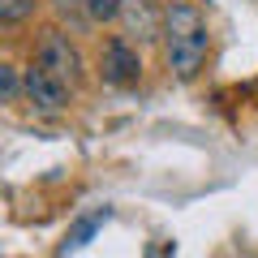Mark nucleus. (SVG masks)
Returning <instances> with one entry per match:
<instances>
[{
  "instance_id": "f257e3e1",
  "label": "nucleus",
  "mask_w": 258,
  "mask_h": 258,
  "mask_svg": "<svg viewBox=\"0 0 258 258\" xmlns=\"http://www.w3.org/2000/svg\"><path fill=\"white\" fill-rule=\"evenodd\" d=\"M159 39H164V60L181 82H194L207 64V52H211V30H207V18L185 0H172L159 18Z\"/></svg>"
},
{
  "instance_id": "20e7f679",
  "label": "nucleus",
  "mask_w": 258,
  "mask_h": 258,
  "mask_svg": "<svg viewBox=\"0 0 258 258\" xmlns=\"http://www.w3.org/2000/svg\"><path fill=\"white\" fill-rule=\"evenodd\" d=\"M22 91L30 95V103H35V108H43V112H60V108H69V95H74V86L60 82V78H52L43 64H30L26 74H22Z\"/></svg>"
},
{
  "instance_id": "0eeeda50",
  "label": "nucleus",
  "mask_w": 258,
  "mask_h": 258,
  "mask_svg": "<svg viewBox=\"0 0 258 258\" xmlns=\"http://www.w3.org/2000/svg\"><path fill=\"white\" fill-rule=\"evenodd\" d=\"M39 0H0V26H22V22L35 18Z\"/></svg>"
},
{
  "instance_id": "1a4fd4ad",
  "label": "nucleus",
  "mask_w": 258,
  "mask_h": 258,
  "mask_svg": "<svg viewBox=\"0 0 258 258\" xmlns=\"http://www.w3.org/2000/svg\"><path fill=\"white\" fill-rule=\"evenodd\" d=\"M18 95H22V78H18V69L0 64V103H13Z\"/></svg>"
},
{
  "instance_id": "f03ea898",
  "label": "nucleus",
  "mask_w": 258,
  "mask_h": 258,
  "mask_svg": "<svg viewBox=\"0 0 258 258\" xmlns=\"http://www.w3.org/2000/svg\"><path fill=\"white\" fill-rule=\"evenodd\" d=\"M35 64H43L52 78H60V82H69V86H78V78H82V56L69 43V35H60V30H47V35L39 39Z\"/></svg>"
},
{
  "instance_id": "6e6552de",
  "label": "nucleus",
  "mask_w": 258,
  "mask_h": 258,
  "mask_svg": "<svg viewBox=\"0 0 258 258\" xmlns=\"http://www.w3.org/2000/svg\"><path fill=\"white\" fill-rule=\"evenodd\" d=\"M82 13L91 22H116L120 18V0H82Z\"/></svg>"
},
{
  "instance_id": "423d86ee",
  "label": "nucleus",
  "mask_w": 258,
  "mask_h": 258,
  "mask_svg": "<svg viewBox=\"0 0 258 258\" xmlns=\"http://www.w3.org/2000/svg\"><path fill=\"white\" fill-rule=\"evenodd\" d=\"M108 207H99V211H91V215H82V220H78L74 224V228H69V232H64V241H60V254H69V249H82L86 245V241H91L95 237V232H99V224L103 220H108Z\"/></svg>"
},
{
  "instance_id": "39448f33",
  "label": "nucleus",
  "mask_w": 258,
  "mask_h": 258,
  "mask_svg": "<svg viewBox=\"0 0 258 258\" xmlns=\"http://www.w3.org/2000/svg\"><path fill=\"white\" fill-rule=\"evenodd\" d=\"M120 18L134 39H159V18L151 9V0H120Z\"/></svg>"
},
{
  "instance_id": "7ed1b4c3",
  "label": "nucleus",
  "mask_w": 258,
  "mask_h": 258,
  "mask_svg": "<svg viewBox=\"0 0 258 258\" xmlns=\"http://www.w3.org/2000/svg\"><path fill=\"white\" fill-rule=\"evenodd\" d=\"M99 74L108 86H138L142 78V56L129 39H108L99 52Z\"/></svg>"
},
{
  "instance_id": "9d476101",
  "label": "nucleus",
  "mask_w": 258,
  "mask_h": 258,
  "mask_svg": "<svg viewBox=\"0 0 258 258\" xmlns=\"http://www.w3.org/2000/svg\"><path fill=\"white\" fill-rule=\"evenodd\" d=\"M56 5H60V9H69V5H74V0H56Z\"/></svg>"
}]
</instances>
